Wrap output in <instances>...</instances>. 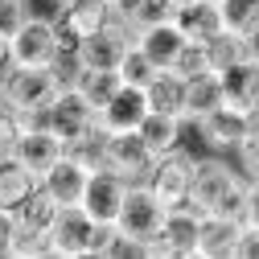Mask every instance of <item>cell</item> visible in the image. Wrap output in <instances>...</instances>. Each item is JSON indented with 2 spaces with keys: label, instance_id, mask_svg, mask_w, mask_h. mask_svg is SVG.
<instances>
[{
  "label": "cell",
  "instance_id": "cell-36",
  "mask_svg": "<svg viewBox=\"0 0 259 259\" xmlns=\"http://www.w3.org/2000/svg\"><path fill=\"white\" fill-rule=\"evenodd\" d=\"M13 239H17V214L9 206H0V255H9Z\"/></svg>",
  "mask_w": 259,
  "mask_h": 259
},
{
  "label": "cell",
  "instance_id": "cell-32",
  "mask_svg": "<svg viewBox=\"0 0 259 259\" xmlns=\"http://www.w3.org/2000/svg\"><path fill=\"white\" fill-rule=\"evenodd\" d=\"M29 17H33V0H0V33L5 37H13Z\"/></svg>",
  "mask_w": 259,
  "mask_h": 259
},
{
  "label": "cell",
  "instance_id": "cell-34",
  "mask_svg": "<svg viewBox=\"0 0 259 259\" xmlns=\"http://www.w3.org/2000/svg\"><path fill=\"white\" fill-rule=\"evenodd\" d=\"M235 259H259V226L243 222L239 243H235Z\"/></svg>",
  "mask_w": 259,
  "mask_h": 259
},
{
  "label": "cell",
  "instance_id": "cell-21",
  "mask_svg": "<svg viewBox=\"0 0 259 259\" xmlns=\"http://www.w3.org/2000/svg\"><path fill=\"white\" fill-rule=\"evenodd\" d=\"M181 132H185V119L181 115H169V111H148L144 123H140V140L148 144L152 156L177 152L181 148Z\"/></svg>",
  "mask_w": 259,
  "mask_h": 259
},
{
  "label": "cell",
  "instance_id": "cell-28",
  "mask_svg": "<svg viewBox=\"0 0 259 259\" xmlns=\"http://www.w3.org/2000/svg\"><path fill=\"white\" fill-rule=\"evenodd\" d=\"M173 13H177V0H140V5L123 17V25L132 29V33H140V29H152V25L173 21Z\"/></svg>",
  "mask_w": 259,
  "mask_h": 259
},
{
  "label": "cell",
  "instance_id": "cell-15",
  "mask_svg": "<svg viewBox=\"0 0 259 259\" xmlns=\"http://www.w3.org/2000/svg\"><path fill=\"white\" fill-rule=\"evenodd\" d=\"M13 156L21 160L25 169H33V173L41 177L46 169H54L58 160L66 156V144H62V140L50 132V127L41 123V119H33V123L25 127V136H21V144H17V152H13Z\"/></svg>",
  "mask_w": 259,
  "mask_h": 259
},
{
  "label": "cell",
  "instance_id": "cell-1",
  "mask_svg": "<svg viewBox=\"0 0 259 259\" xmlns=\"http://www.w3.org/2000/svg\"><path fill=\"white\" fill-rule=\"evenodd\" d=\"M243 193L247 177L222 156H198L193 160V189H189V206H198L202 214H231L243 218Z\"/></svg>",
  "mask_w": 259,
  "mask_h": 259
},
{
  "label": "cell",
  "instance_id": "cell-18",
  "mask_svg": "<svg viewBox=\"0 0 259 259\" xmlns=\"http://www.w3.org/2000/svg\"><path fill=\"white\" fill-rule=\"evenodd\" d=\"M239 231H243V218H231V214H202L198 259H235Z\"/></svg>",
  "mask_w": 259,
  "mask_h": 259
},
{
  "label": "cell",
  "instance_id": "cell-23",
  "mask_svg": "<svg viewBox=\"0 0 259 259\" xmlns=\"http://www.w3.org/2000/svg\"><path fill=\"white\" fill-rule=\"evenodd\" d=\"M218 103H222V74L202 70V74L185 78V123H193L198 115L214 111Z\"/></svg>",
  "mask_w": 259,
  "mask_h": 259
},
{
  "label": "cell",
  "instance_id": "cell-38",
  "mask_svg": "<svg viewBox=\"0 0 259 259\" xmlns=\"http://www.w3.org/2000/svg\"><path fill=\"white\" fill-rule=\"evenodd\" d=\"M111 5H115V17H119V21H123V17H127V13H132V9H136V5H140V0H111Z\"/></svg>",
  "mask_w": 259,
  "mask_h": 259
},
{
  "label": "cell",
  "instance_id": "cell-17",
  "mask_svg": "<svg viewBox=\"0 0 259 259\" xmlns=\"http://www.w3.org/2000/svg\"><path fill=\"white\" fill-rule=\"evenodd\" d=\"M160 235L169 239L173 259H198V239H202V210L198 206H173L165 214Z\"/></svg>",
  "mask_w": 259,
  "mask_h": 259
},
{
  "label": "cell",
  "instance_id": "cell-30",
  "mask_svg": "<svg viewBox=\"0 0 259 259\" xmlns=\"http://www.w3.org/2000/svg\"><path fill=\"white\" fill-rule=\"evenodd\" d=\"M29 123H33L29 115L13 111L9 103H0V160H9V156L17 152V144H21V136H25Z\"/></svg>",
  "mask_w": 259,
  "mask_h": 259
},
{
  "label": "cell",
  "instance_id": "cell-42",
  "mask_svg": "<svg viewBox=\"0 0 259 259\" xmlns=\"http://www.w3.org/2000/svg\"><path fill=\"white\" fill-rule=\"evenodd\" d=\"M0 103H5V95H0Z\"/></svg>",
  "mask_w": 259,
  "mask_h": 259
},
{
  "label": "cell",
  "instance_id": "cell-10",
  "mask_svg": "<svg viewBox=\"0 0 259 259\" xmlns=\"http://www.w3.org/2000/svg\"><path fill=\"white\" fill-rule=\"evenodd\" d=\"M152 107H148V95H144V87H119L111 99L95 111V127H99L103 136H115V132H140V123H144V115H148Z\"/></svg>",
  "mask_w": 259,
  "mask_h": 259
},
{
  "label": "cell",
  "instance_id": "cell-9",
  "mask_svg": "<svg viewBox=\"0 0 259 259\" xmlns=\"http://www.w3.org/2000/svg\"><path fill=\"white\" fill-rule=\"evenodd\" d=\"M99 231L82 206H62L58 218H54V231H50V247H54V259H91V239Z\"/></svg>",
  "mask_w": 259,
  "mask_h": 259
},
{
  "label": "cell",
  "instance_id": "cell-20",
  "mask_svg": "<svg viewBox=\"0 0 259 259\" xmlns=\"http://www.w3.org/2000/svg\"><path fill=\"white\" fill-rule=\"evenodd\" d=\"M222 103L235 107V111L259 107V62L243 58L239 66H231L222 74Z\"/></svg>",
  "mask_w": 259,
  "mask_h": 259
},
{
  "label": "cell",
  "instance_id": "cell-37",
  "mask_svg": "<svg viewBox=\"0 0 259 259\" xmlns=\"http://www.w3.org/2000/svg\"><path fill=\"white\" fill-rule=\"evenodd\" d=\"M239 169H243V177H259V148L239 152Z\"/></svg>",
  "mask_w": 259,
  "mask_h": 259
},
{
  "label": "cell",
  "instance_id": "cell-24",
  "mask_svg": "<svg viewBox=\"0 0 259 259\" xmlns=\"http://www.w3.org/2000/svg\"><path fill=\"white\" fill-rule=\"evenodd\" d=\"M144 95H148V107L152 111H169V115L185 119V78L177 70H156L152 82L144 87Z\"/></svg>",
  "mask_w": 259,
  "mask_h": 259
},
{
  "label": "cell",
  "instance_id": "cell-19",
  "mask_svg": "<svg viewBox=\"0 0 259 259\" xmlns=\"http://www.w3.org/2000/svg\"><path fill=\"white\" fill-rule=\"evenodd\" d=\"M136 46L152 58V66H156V70H173V62L181 58V50H185L189 41H185V33H181L173 21H165V25L140 29V33H136Z\"/></svg>",
  "mask_w": 259,
  "mask_h": 259
},
{
  "label": "cell",
  "instance_id": "cell-40",
  "mask_svg": "<svg viewBox=\"0 0 259 259\" xmlns=\"http://www.w3.org/2000/svg\"><path fill=\"white\" fill-rule=\"evenodd\" d=\"M5 66H9V37L0 33V70H5Z\"/></svg>",
  "mask_w": 259,
  "mask_h": 259
},
{
  "label": "cell",
  "instance_id": "cell-3",
  "mask_svg": "<svg viewBox=\"0 0 259 259\" xmlns=\"http://www.w3.org/2000/svg\"><path fill=\"white\" fill-rule=\"evenodd\" d=\"M41 123H46L66 148H74V144L87 140L91 132H99V127H95V107L87 103V95H82L74 82H66V87L54 95V103L41 111Z\"/></svg>",
  "mask_w": 259,
  "mask_h": 259
},
{
  "label": "cell",
  "instance_id": "cell-22",
  "mask_svg": "<svg viewBox=\"0 0 259 259\" xmlns=\"http://www.w3.org/2000/svg\"><path fill=\"white\" fill-rule=\"evenodd\" d=\"M58 210H62V206H58L50 193L37 185V189H33V193H29V198L13 210V214H17V231H29V235H50V231H54Z\"/></svg>",
  "mask_w": 259,
  "mask_h": 259
},
{
  "label": "cell",
  "instance_id": "cell-27",
  "mask_svg": "<svg viewBox=\"0 0 259 259\" xmlns=\"http://www.w3.org/2000/svg\"><path fill=\"white\" fill-rule=\"evenodd\" d=\"M74 87L87 95V103H91L95 111H99V107L111 99V95L123 87V74H119V70H82V66H78V74H74Z\"/></svg>",
  "mask_w": 259,
  "mask_h": 259
},
{
  "label": "cell",
  "instance_id": "cell-7",
  "mask_svg": "<svg viewBox=\"0 0 259 259\" xmlns=\"http://www.w3.org/2000/svg\"><path fill=\"white\" fill-rule=\"evenodd\" d=\"M132 41H136V33L115 17L111 25L99 29V33H91V37L78 41L74 62H78L82 70H119V62H123L127 50H132Z\"/></svg>",
  "mask_w": 259,
  "mask_h": 259
},
{
  "label": "cell",
  "instance_id": "cell-5",
  "mask_svg": "<svg viewBox=\"0 0 259 259\" xmlns=\"http://www.w3.org/2000/svg\"><path fill=\"white\" fill-rule=\"evenodd\" d=\"M115 21V5L111 0H66V5H58V33H62V58H74L78 41L99 33L103 25Z\"/></svg>",
  "mask_w": 259,
  "mask_h": 259
},
{
  "label": "cell",
  "instance_id": "cell-35",
  "mask_svg": "<svg viewBox=\"0 0 259 259\" xmlns=\"http://www.w3.org/2000/svg\"><path fill=\"white\" fill-rule=\"evenodd\" d=\"M243 222L259 226V177H247V193H243Z\"/></svg>",
  "mask_w": 259,
  "mask_h": 259
},
{
  "label": "cell",
  "instance_id": "cell-14",
  "mask_svg": "<svg viewBox=\"0 0 259 259\" xmlns=\"http://www.w3.org/2000/svg\"><path fill=\"white\" fill-rule=\"evenodd\" d=\"M173 25L185 33V41H198V46H206L210 37H218L222 29H226L218 0H177Z\"/></svg>",
  "mask_w": 259,
  "mask_h": 259
},
{
  "label": "cell",
  "instance_id": "cell-25",
  "mask_svg": "<svg viewBox=\"0 0 259 259\" xmlns=\"http://www.w3.org/2000/svg\"><path fill=\"white\" fill-rule=\"evenodd\" d=\"M41 185V177L33 173V169H25L17 156H9V160H0V206H9V210H17L29 193H33Z\"/></svg>",
  "mask_w": 259,
  "mask_h": 259
},
{
  "label": "cell",
  "instance_id": "cell-12",
  "mask_svg": "<svg viewBox=\"0 0 259 259\" xmlns=\"http://www.w3.org/2000/svg\"><path fill=\"white\" fill-rule=\"evenodd\" d=\"M127 189H132V181H127V177H119V173H111V169H95L78 206H82L95 222H115L119 210H123Z\"/></svg>",
  "mask_w": 259,
  "mask_h": 259
},
{
  "label": "cell",
  "instance_id": "cell-29",
  "mask_svg": "<svg viewBox=\"0 0 259 259\" xmlns=\"http://www.w3.org/2000/svg\"><path fill=\"white\" fill-rule=\"evenodd\" d=\"M218 5H222L226 29H235L243 37H251L259 29V0H218Z\"/></svg>",
  "mask_w": 259,
  "mask_h": 259
},
{
  "label": "cell",
  "instance_id": "cell-31",
  "mask_svg": "<svg viewBox=\"0 0 259 259\" xmlns=\"http://www.w3.org/2000/svg\"><path fill=\"white\" fill-rule=\"evenodd\" d=\"M119 74H123V82L127 87H148L152 82V74H156V66H152V58L132 41V50L123 54V62H119Z\"/></svg>",
  "mask_w": 259,
  "mask_h": 259
},
{
  "label": "cell",
  "instance_id": "cell-2",
  "mask_svg": "<svg viewBox=\"0 0 259 259\" xmlns=\"http://www.w3.org/2000/svg\"><path fill=\"white\" fill-rule=\"evenodd\" d=\"M66 87L54 66H5L0 70V95L5 103L29 119H41V111L54 103V95Z\"/></svg>",
  "mask_w": 259,
  "mask_h": 259
},
{
  "label": "cell",
  "instance_id": "cell-4",
  "mask_svg": "<svg viewBox=\"0 0 259 259\" xmlns=\"http://www.w3.org/2000/svg\"><path fill=\"white\" fill-rule=\"evenodd\" d=\"M62 58V33L50 17H29L9 37V66H58Z\"/></svg>",
  "mask_w": 259,
  "mask_h": 259
},
{
  "label": "cell",
  "instance_id": "cell-6",
  "mask_svg": "<svg viewBox=\"0 0 259 259\" xmlns=\"http://www.w3.org/2000/svg\"><path fill=\"white\" fill-rule=\"evenodd\" d=\"M193 160L198 156H189V152H165V156H156L152 160V169L144 177V185L156 193V202L173 210V206H189V189H193Z\"/></svg>",
  "mask_w": 259,
  "mask_h": 259
},
{
  "label": "cell",
  "instance_id": "cell-39",
  "mask_svg": "<svg viewBox=\"0 0 259 259\" xmlns=\"http://www.w3.org/2000/svg\"><path fill=\"white\" fill-rule=\"evenodd\" d=\"M247 58H251V62H259V29L247 37Z\"/></svg>",
  "mask_w": 259,
  "mask_h": 259
},
{
  "label": "cell",
  "instance_id": "cell-41",
  "mask_svg": "<svg viewBox=\"0 0 259 259\" xmlns=\"http://www.w3.org/2000/svg\"><path fill=\"white\" fill-rule=\"evenodd\" d=\"M50 5H66V0H50Z\"/></svg>",
  "mask_w": 259,
  "mask_h": 259
},
{
  "label": "cell",
  "instance_id": "cell-13",
  "mask_svg": "<svg viewBox=\"0 0 259 259\" xmlns=\"http://www.w3.org/2000/svg\"><path fill=\"white\" fill-rule=\"evenodd\" d=\"M189 127L202 136V144H206V148H214V152H235V148H239V140H243V132H247V111H235V107L218 103L214 111L198 115Z\"/></svg>",
  "mask_w": 259,
  "mask_h": 259
},
{
  "label": "cell",
  "instance_id": "cell-11",
  "mask_svg": "<svg viewBox=\"0 0 259 259\" xmlns=\"http://www.w3.org/2000/svg\"><path fill=\"white\" fill-rule=\"evenodd\" d=\"M152 152L148 144L140 140V132H115V136H103V169L127 177V181H144L148 169H152Z\"/></svg>",
  "mask_w": 259,
  "mask_h": 259
},
{
  "label": "cell",
  "instance_id": "cell-33",
  "mask_svg": "<svg viewBox=\"0 0 259 259\" xmlns=\"http://www.w3.org/2000/svg\"><path fill=\"white\" fill-rule=\"evenodd\" d=\"M173 70H177L181 78H193V74H202V70H210V62H206V46H198V41H189V46L181 50V58L173 62Z\"/></svg>",
  "mask_w": 259,
  "mask_h": 259
},
{
  "label": "cell",
  "instance_id": "cell-16",
  "mask_svg": "<svg viewBox=\"0 0 259 259\" xmlns=\"http://www.w3.org/2000/svg\"><path fill=\"white\" fill-rule=\"evenodd\" d=\"M87 181H91V169L82 165L78 156H70V152L62 156L54 169L41 173V189L50 193L58 206H78L82 193H87Z\"/></svg>",
  "mask_w": 259,
  "mask_h": 259
},
{
  "label": "cell",
  "instance_id": "cell-26",
  "mask_svg": "<svg viewBox=\"0 0 259 259\" xmlns=\"http://www.w3.org/2000/svg\"><path fill=\"white\" fill-rule=\"evenodd\" d=\"M243 58H247V37L235 33V29H222L218 37L206 41V62H210L214 74H226L231 66H239Z\"/></svg>",
  "mask_w": 259,
  "mask_h": 259
},
{
  "label": "cell",
  "instance_id": "cell-8",
  "mask_svg": "<svg viewBox=\"0 0 259 259\" xmlns=\"http://www.w3.org/2000/svg\"><path fill=\"white\" fill-rule=\"evenodd\" d=\"M165 214H169V210L156 202V193H152L144 181H136L132 189H127V198H123V210H119L115 226H119V235H127L132 243H144V239L160 235Z\"/></svg>",
  "mask_w": 259,
  "mask_h": 259
}]
</instances>
